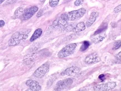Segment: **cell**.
<instances>
[{"instance_id":"cell-1","label":"cell","mask_w":121,"mask_h":91,"mask_svg":"<svg viewBox=\"0 0 121 91\" xmlns=\"http://www.w3.org/2000/svg\"><path fill=\"white\" fill-rule=\"evenodd\" d=\"M30 32L29 29H22L21 31L16 32L12 35L9 41V46H15L18 45L21 41L25 40L28 37V34Z\"/></svg>"},{"instance_id":"cell-2","label":"cell","mask_w":121,"mask_h":91,"mask_svg":"<svg viewBox=\"0 0 121 91\" xmlns=\"http://www.w3.org/2000/svg\"><path fill=\"white\" fill-rule=\"evenodd\" d=\"M68 16L66 13H63L57 20L54 21L53 26L54 28H60V29L64 30L67 28L68 24Z\"/></svg>"},{"instance_id":"cell-3","label":"cell","mask_w":121,"mask_h":91,"mask_svg":"<svg viewBox=\"0 0 121 91\" xmlns=\"http://www.w3.org/2000/svg\"><path fill=\"white\" fill-rule=\"evenodd\" d=\"M77 46L76 43H72L65 46L63 49L60 51L58 54V57L60 58H64L69 57L71 54L74 52Z\"/></svg>"},{"instance_id":"cell-4","label":"cell","mask_w":121,"mask_h":91,"mask_svg":"<svg viewBox=\"0 0 121 91\" xmlns=\"http://www.w3.org/2000/svg\"><path fill=\"white\" fill-rule=\"evenodd\" d=\"M49 63L48 62L43 64V65H42L40 67H39L37 70L35 71L34 73H33L34 77L37 78H43L49 71Z\"/></svg>"},{"instance_id":"cell-5","label":"cell","mask_w":121,"mask_h":91,"mask_svg":"<svg viewBox=\"0 0 121 91\" xmlns=\"http://www.w3.org/2000/svg\"><path fill=\"white\" fill-rule=\"evenodd\" d=\"M86 10L84 8L78 9V10L72 11L67 13L68 19L69 20L73 21L75 20L80 19L85 14Z\"/></svg>"},{"instance_id":"cell-6","label":"cell","mask_w":121,"mask_h":91,"mask_svg":"<svg viewBox=\"0 0 121 91\" xmlns=\"http://www.w3.org/2000/svg\"><path fill=\"white\" fill-rule=\"evenodd\" d=\"M117 84L114 82H111L104 83V84H98L94 87V90L96 91H108L112 90L116 87Z\"/></svg>"},{"instance_id":"cell-7","label":"cell","mask_w":121,"mask_h":91,"mask_svg":"<svg viewBox=\"0 0 121 91\" xmlns=\"http://www.w3.org/2000/svg\"><path fill=\"white\" fill-rule=\"evenodd\" d=\"M73 83V80L71 78H67L66 79L57 82L54 90L61 91L65 89L70 86Z\"/></svg>"},{"instance_id":"cell-8","label":"cell","mask_w":121,"mask_h":91,"mask_svg":"<svg viewBox=\"0 0 121 91\" xmlns=\"http://www.w3.org/2000/svg\"><path fill=\"white\" fill-rule=\"evenodd\" d=\"M38 11V7L37 6H32L30 8H27L24 12L23 15L22 16V18L24 20H26L31 18Z\"/></svg>"},{"instance_id":"cell-9","label":"cell","mask_w":121,"mask_h":91,"mask_svg":"<svg viewBox=\"0 0 121 91\" xmlns=\"http://www.w3.org/2000/svg\"><path fill=\"white\" fill-rule=\"evenodd\" d=\"M84 61L87 64H93L100 61V58L96 53H92L85 58Z\"/></svg>"},{"instance_id":"cell-10","label":"cell","mask_w":121,"mask_h":91,"mask_svg":"<svg viewBox=\"0 0 121 91\" xmlns=\"http://www.w3.org/2000/svg\"><path fill=\"white\" fill-rule=\"evenodd\" d=\"M80 72V69L78 66H71L66 69L62 73L63 75H66L70 77H75L78 75Z\"/></svg>"},{"instance_id":"cell-11","label":"cell","mask_w":121,"mask_h":91,"mask_svg":"<svg viewBox=\"0 0 121 91\" xmlns=\"http://www.w3.org/2000/svg\"><path fill=\"white\" fill-rule=\"evenodd\" d=\"M26 86L29 87L30 89L28 91L30 90L33 91H40L42 89L41 86H40L39 83L35 81H33V80L29 79L26 82Z\"/></svg>"},{"instance_id":"cell-12","label":"cell","mask_w":121,"mask_h":91,"mask_svg":"<svg viewBox=\"0 0 121 91\" xmlns=\"http://www.w3.org/2000/svg\"><path fill=\"white\" fill-rule=\"evenodd\" d=\"M98 16H99V12H93L91 13L90 17H89L87 21H86V27L89 28V27L93 25L95 22Z\"/></svg>"},{"instance_id":"cell-13","label":"cell","mask_w":121,"mask_h":91,"mask_svg":"<svg viewBox=\"0 0 121 91\" xmlns=\"http://www.w3.org/2000/svg\"><path fill=\"white\" fill-rule=\"evenodd\" d=\"M86 29V24L84 22H80L76 26L73 28L72 31L75 33H79V32L82 31Z\"/></svg>"},{"instance_id":"cell-14","label":"cell","mask_w":121,"mask_h":91,"mask_svg":"<svg viewBox=\"0 0 121 91\" xmlns=\"http://www.w3.org/2000/svg\"><path fill=\"white\" fill-rule=\"evenodd\" d=\"M42 33H43V31H42L41 29H38L36 30L34 33V34H33L31 38L30 39V41L32 42L33 41H34L35 40H36V39L40 37V36L42 35Z\"/></svg>"},{"instance_id":"cell-15","label":"cell","mask_w":121,"mask_h":91,"mask_svg":"<svg viewBox=\"0 0 121 91\" xmlns=\"http://www.w3.org/2000/svg\"><path fill=\"white\" fill-rule=\"evenodd\" d=\"M24 12V8L22 7H19V8L16 9V11H15L14 15H13V19H16L20 17H21V16H22V15H23Z\"/></svg>"},{"instance_id":"cell-16","label":"cell","mask_w":121,"mask_h":91,"mask_svg":"<svg viewBox=\"0 0 121 91\" xmlns=\"http://www.w3.org/2000/svg\"><path fill=\"white\" fill-rule=\"evenodd\" d=\"M107 24L106 23L103 24L102 25L100 26V28L98 29L96 31V32L94 33V35H96L100 34V33H101L102 32L104 31V30L107 29Z\"/></svg>"},{"instance_id":"cell-17","label":"cell","mask_w":121,"mask_h":91,"mask_svg":"<svg viewBox=\"0 0 121 91\" xmlns=\"http://www.w3.org/2000/svg\"><path fill=\"white\" fill-rule=\"evenodd\" d=\"M89 46H90V43H89V42L87 41H85L83 42L82 45H81V48H80V51H84L85 50H86L89 48Z\"/></svg>"},{"instance_id":"cell-18","label":"cell","mask_w":121,"mask_h":91,"mask_svg":"<svg viewBox=\"0 0 121 91\" xmlns=\"http://www.w3.org/2000/svg\"><path fill=\"white\" fill-rule=\"evenodd\" d=\"M104 38H105V37L103 36H97L96 37H95L94 39H93V42L95 44H98L100 42L102 41L104 39Z\"/></svg>"},{"instance_id":"cell-19","label":"cell","mask_w":121,"mask_h":91,"mask_svg":"<svg viewBox=\"0 0 121 91\" xmlns=\"http://www.w3.org/2000/svg\"><path fill=\"white\" fill-rule=\"evenodd\" d=\"M121 47V41L118 40L116 41L114 43V45H113V50H117L119 48H120Z\"/></svg>"},{"instance_id":"cell-20","label":"cell","mask_w":121,"mask_h":91,"mask_svg":"<svg viewBox=\"0 0 121 91\" xmlns=\"http://www.w3.org/2000/svg\"><path fill=\"white\" fill-rule=\"evenodd\" d=\"M60 0H50L49 5L52 7H54L58 5Z\"/></svg>"},{"instance_id":"cell-21","label":"cell","mask_w":121,"mask_h":91,"mask_svg":"<svg viewBox=\"0 0 121 91\" xmlns=\"http://www.w3.org/2000/svg\"><path fill=\"white\" fill-rule=\"evenodd\" d=\"M84 2V0H76L75 2H74V4H75V6H79L82 4Z\"/></svg>"},{"instance_id":"cell-22","label":"cell","mask_w":121,"mask_h":91,"mask_svg":"<svg viewBox=\"0 0 121 91\" xmlns=\"http://www.w3.org/2000/svg\"><path fill=\"white\" fill-rule=\"evenodd\" d=\"M121 11V4L118 6L114 9V13H118Z\"/></svg>"},{"instance_id":"cell-23","label":"cell","mask_w":121,"mask_h":91,"mask_svg":"<svg viewBox=\"0 0 121 91\" xmlns=\"http://www.w3.org/2000/svg\"><path fill=\"white\" fill-rule=\"evenodd\" d=\"M18 0H8V1H6L5 4H14L15 3H16Z\"/></svg>"},{"instance_id":"cell-24","label":"cell","mask_w":121,"mask_h":91,"mask_svg":"<svg viewBox=\"0 0 121 91\" xmlns=\"http://www.w3.org/2000/svg\"><path fill=\"white\" fill-rule=\"evenodd\" d=\"M43 10H42V9H41V10H40L38 12V13L37 14V16L38 17H40V16L43 15Z\"/></svg>"},{"instance_id":"cell-25","label":"cell","mask_w":121,"mask_h":91,"mask_svg":"<svg viewBox=\"0 0 121 91\" xmlns=\"http://www.w3.org/2000/svg\"><path fill=\"white\" fill-rule=\"evenodd\" d=\"M116 58L118 59H120L121 60V51H120L118 54L116 55Z\"/></svg>"},{"instance_id":"cell-26","label":"cell","mask_w":121,"mask_h":91,"mask_svg":"<svg viewBox=\"0 0 121 91\" xmlns=\"http://www.w3.org/2000/svg\"><path fill=\"white\" fill-rule=\"evenodd\" d=\"M4 21L3 20H0V28H2L4 25Z\"/></svg>"},{"instance_id":"cell-27","label":"cell","mask_w":121,"mask_h":91,"mask_svg":"<svg viewBox=\"0 0 121 91\" xmlns=\"http://www.w3.org/2000/svg\"><path fill=\"white\" fill-rule=\"evenodd\" d=\"M104 75H103V74H101V75L99 77V78L100 79H102V81H103V80L104 79Z\"/></svg>"},{"instance_id":"cell-28","label":"cell","mask_w":121,"mask_h":91,"mask_svg":"<svg viewBox=\"0 0 121 91\" xmlns=\"http://www.w3.org/2000/svg\"><path fill=\"white\" fill-rule=\"evenodd\" d=\"M39 1H40V2H41V3H44V2H45V0H39Z\"/></svg>"},{"instance_id":"cell-29","label":"cell","mask_w":121,"mask_h":91,"mask_svg":"<svg viewBox=\"0 0 121 91\" xmlns=\"http://www.w3.org/2000/svg\"><path fill=\"white\" fill-rule=\"evenodd\" d=\"M4 1H5V0H0V4H2V3L3 2H4Z\"/></svg>"},{"instance_id":"cell-30","label":"cell","mask_w":121,"mask_h":91,"mask_svg":"<svg viewBox=\"0 0 121 91\" xmlns=\"http://www.w3.org/2000/svg\"></svg>"}]
</instances>
